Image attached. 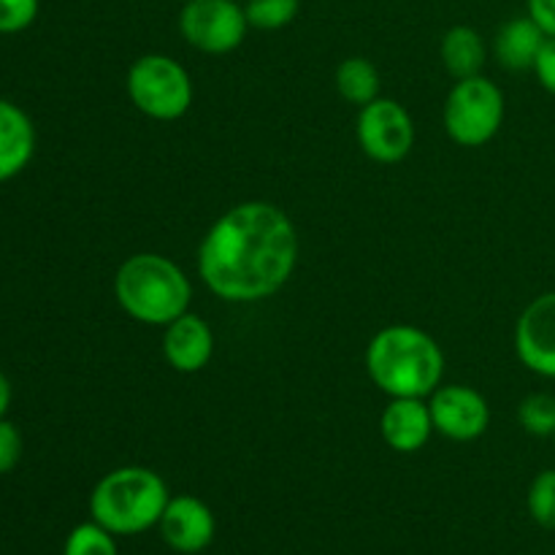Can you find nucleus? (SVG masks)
Listing matches in <instances>:
<instances>
[{
	"instance_id": "14",
	"label": "nucleus",
	"mask_w": 555,
	"mask_h": 555,
	"mask_svg": "<svg viewBox=\"0 0 555 555\" xmlns=\"http://www.w3.org/2000/svg\"><path fill=\"white\" fill-rule=\"evenodd\" d=\"M36 152L33 119L16 103L0 98V182H9L27 168Z\"/></svg>"
},
{
	"instance_id": "7",
	"label": "nucleus",
	"mask_w": 555,
	"mask_h": 555,
	"mask_svg": "<svg viewBox=\"0 0 555 555\" xmlns=\"http://www.w3.org/2000/svg\"><path fill=\"white\" fill-rule=\"evenodd\" d=\"M249 22L236 0H188L179 14V33L204 54H228L242 47Z\"/></svg>"
},
{
	"instance_id": "1",
	"label": "nucleus",
	"mask_w": 555,
	"mask_h": 555,
	"mask_svg": "<svg viewBox=\"0 0 555 555\" xmlns=\"http://www.w3.org/2000/svg\"><path fill=\"white\" fill-rule=\"evenodd\" d=\"M298 249L296 225L280 206L244 201L206 231L198 247V274L222 301H263L287 285Z\"/></svg>"
},
{
	"instance_id": "12",
	"label": "nucleus",
	"mask_w": 555,
	"mask_h": 555,
	"mask_svg": "<svg viewBox=\"0 0 555 555\" xmlns=\"http://www.w3.org/2000/svg\"><path fill=\"white\" fill-rule=\"evenodd\" d=\"M215 356V331L201 314L184 312L166 325L163 334V358L173 372H204Z\"/></svg>"
},
{
	"instance_id": "27",
	"label": "nucleus",
	"mask_w": 555,
	"mask_h": 555,
	"mask_svg": "<svg viewBox=\"0 0 555 555\" xmlns=\"http://www.w3.org/2000/svg\"><path fill=\"white\" fill-rule=\"evenodd\" d=\"M236 3H242V5H244V3H247V0H236Z\"/></svg>"
},
{
	"instance_id": "13",
	"label": "nucleus",
	"mask_w": 555,
	"mask_h": 555,
	"mask_svg": "<svg viewBox=\"0 0 555 555\" xmlns=\"http://www.w3.org/2000/svg\"><path fill=\"white\" fill-rule=\"evenodd\" d=\"M379 434L396 453H417L434 434L431 410L426 399H390L379 415Z\"/></svg>"
},
{
	"instance_id": "19",
	"label": "nucleus",
	"mask_w": 555,
	"mask_h": 555,
	"mask_svg": "<svg viewBox=\"0 0 555 555\" xmlns=\"http://www.w3.org/2000/svg\"><path fill=\"white\" fill-rule=\"evenodd\" d=\"M301 11V0H247L244 14L249 27L258 30H282L291 25Z\"/></svg>"
},
{
	"instance_id": "18",
	"label": "nucleus",
	"mask_w": 555,
	"mask_h": 555,
	"mask_svg": "<svg viewBox=\"0 0 555 555\" xmlns=\"http://www.w3.org/2000/svg\"><path fill=\"white\" fill-rule=\"evenodd\" d=\"M518 423L526 434L540 439L555 437V396L529 393L518 406Z\"/></svg>"
},
{
	"instance_id": "21",
	"label": "nucleus",
	"mask_w": 555,
	"mask_h": 555,
	"mask_svg": "<svg viewBox=\"0 0 555 555\" xmlns=\"http://www.w3.org/2000/svg\"><path fill=\"white\" fill-rule=\"evenodd\" d=\"M529 515L537 526L555 531V469H545L529 486Z\"/></svg>"
},
{
	"instance_id": "15",
	"label": "nucleus",
	"mask_w": 555,
	"mask_h": 555,
	"mask_svg": "<svg viewBox=\"0 0 555 555\" xmlns=\"http://www.w3.org/2000/svg\"><path fill=\"white\" fill-rule=\"evenodd\" d=\"M547 36L529 14L513 16L496 33V57L507 70H534Z\"/></svg>"
},
{
	"instance_id": "3",
	"label": "nucleus",
	"mask_w": 555,
	"mask_h": 555,
	"mask_svg": "<svg viewBox=\"0 0 555 555\" xmlns=\"http://www.w3.org/2000/svg\"><path fill=\"white\" fill-rule=\"evenodd\" d=\"M114 296L125 314L144 325L173 323L190 312V287L188 274L173 263L171 258L157 253L130 255L114 276Z\"/></svg>"
},
{
	"instance_id": "5",
	"label": "nucleus",
	"mask_w": 555,
	"mask_h": 555,
	"mask_svg": "<svg viewBox=\"0 0 555 555\" xmlns=\"http://www.w3.org/2000/svg\"><path fill=\"white\" fill-rule=\"evenodd\" d=\"M128 95L141 114L157 122H173L193 106V79L179 60L168 54H141L128 68Z\"/></svg>"
},
{
	"instance_id": "23",
	"label": "nucleus",
	"mask_w": 555,
	"mask_h": 555,
	"mask_svg": "<svg viewBox=\"0 0 555 555\" xmlns=\"http://www.w3.org/2000/svg\"><path fill=\"white\" fill-rule=\"evenodd\" d=\"M22 459V434L11 421L0 417V475L16 469Z\"/></svg>"
},
{
	"instance_id": "16",
	"label": "nucleus",
	"mask_w": 555,
	"mask_h": 555,
	"mask_svg": "<svg viewBox=\"0 0 555 555\" xmlns=\"http://www.w3.org/2000/svg\"><path fill=\"white\" fill-rule=\"evenodd\" d=\"M442 65L450 76L455 79H469V76L482 74V65H486V41H482L480 33L469 25H455L444 33L442 47Z\"/></svg>"
},
{
	"instance_id": "17",
	"label": "nucleus",
	"mask_w": 555,
	"mask_h": 555,
	"mask_svg": "<svg viewBox=\"0 0 555 555\" xmlns=\"http://www.w3.org/2000/svg\"><path fill=\"white\" fill-rule=\"evenodd\" d=\"M336 92L358 108L379 98V70L366 57H347L336 68Z\"/></svg>"
},
{
	"instance_id": "9",
	"label": "nucleus",
	"mask_w": 555,
	"mask_h": 555,
	"mask_svg": "<svg viewBox=\"0 0 555 555\" xmlns=\"http://www.w3.org/2000/svg\"><path fill=\"white\" fill-rule=\"evenodd\" d=\"M428 410H431L434 431L453 442H475L491 426V406L486 396L469 385H439L428 396Z\"/></svg>"
},
{
	"instance_id": "8",
	"label": "nucleus",
	"mask_w": 555,
	"mask_h": 555,
	"mask_svg": "<svg viewBox=\"0 0 555 555\" xmlns=\"http://www.w3.org/2000/svg\"><path fill=\"white\" fill-rule=\"evenodd\" d=\"M356 139L363 155L374 163L393 166L401 163L415 146V122L410 112L393 98H377L358 112Z\"/></svg>"
},
{
	"instance_id": "25",
	"label": "nucleus",
	"mask_w": 555,
	"mask_h": 555,
	"mask_svg": "<svg viewBox=\"0 0 555 555\" xmlns=\"http://www.w3.org/2000/svg\"><path fill=\"white\" fill-rule=\"evenodd\" d=\"M529 16L545 30V36L555 38V0H526Z\"/></svg>"
},
{
	"instance_id": "24",
	"label": "nucleus",
	"mask_w": 555,
	"mask_h": 555,
	"mask_svg": "<svg viewBox=\"0 0 555 555\" xmlns=\"http://www.w3.org/2000/svg\"><path fill=\"white\" fill-rule=\"evenodd\" d=\"M534 74L540 79V85L545 87L551 95H555V38L547 36L545 47H542L540 57L534 63Z\"/></svg>"
},
{
	"instance_id": "28",
	"label": "nucleus",
	"mask_w": 555,
	"mask_h": 555,
	"mask_svg": "<svg viewBox=\"0 0 555 555\" xmlns=\"http://www.w3.org/2000/svg\"><path fill=\"white\" fill-rule=\"evenodd\" d=\"M182 3H188V0H182Z\"/></svg>"
},
{
	"instance_id": "11",
	"label": "nucleus",
	"mask_w": 555,
	"mask_h": 555,
	"mask_svg": "<svg viewBox=\"0 0 555 555\" xmlns=\"http://www.w3.org/2000/svg\"><path fill=\"white\" fill-rule=\"evenodd\" d=\"M157 529H160L163 542L171 551L193 555L211 545L217 534V520L209 504L182 493V496L168 499Z\"/></svg>"
},
{
	"instance_id": "2",
	"label": "nucleus",
	"mask_w": 555,
	"mask_h": 555,
	"mask_svg": "<svg viewBox=\"0 0 555 555\" xmlns=\"http://www.w3.org/2000/svg\"><path fill=\"white\" fill-rule=\"evenodd\" d=\"M366 372L390 399H428L442 385L444 352L415 325H388L366 347Z\"/></svg>"
},
{
	"instance_id": "6",
	"label": "nucleus",
	"mask_w": 555,
	"mask_h": 555,
	"mask_svg": "<svg viewBox=\"0 0 555 555\" xmlns=\"http://www.w3.org/2000/svg\"><path fill=\"white\" fill-rule=\"evenodd\" d=\"M442 122L459 146H486L502 130L504 92L482 74L459 79L444 101Z\"/></svg>"
},
{
	"instance_id": "22",
	"label": "nucleus",
	"mask_w": 555,
	"mask_h": 555,
	"mask_svg": "<svg viewBox=\"0 0 555 555\" xmlns=\"http://www.w3.org/2000/svg\"><path fill=\"white\" fill-rule=\"evenodd\" d=\"M38 9H41L38 0H0V33L9 36V33L27 30L36 22Z\"/></svg>"
},
{
	"instance_id": "4",
	"label": "nucleus",
	"mask_w": 555,
	"mask_h": 555,
	"mask_svg": "<svg viewBox=\"0 0 555 555\" xmlns=\"http://www.w3.org/2000/svg\"><path fill=\"white\" fill-rule=\"evenodd\" d=\"M168 493L166 480L146 466H119L98 480L90 493V515L114 537H135L160 524Z\"/></svg>"
},
{
	"instance_id": "26",
	"label": "nucleus",
	"mask_w": 555,
	"mask_h": 555,
	"mask_svg": "<svg viewBox=\"0 0 555 555\" xmlns=\"http://www.w3.org/2000/svg\"><path fill=\"white\" fill-rule=\"evenodd\" d=\"M11 404V383L3 372H0V417H5Z\"/></svg>"
},
{
	"instance_id": "29",
	"label": "nucleus",
	"mask_w": 555,
	"mask_h": 555,
	"mask_svg": "<svg viewBox=\"0 0 555 555\" xmlns=\"http://www.w3.org/2000/svg\"><path fill=\"white\" fill-rule=\"evenodd\" d=\"M553 442H555V437H553Z\"/></svg>"
},
{
	"instance_id": "10",
	"label": "nucleus",
	"mask_w": 555,
	"mask_h": 555,
	"mask_svg": "<svg viewBox=\"0 0 555 555\" xmlns=\"http://www.w3.org/2000/svg\"><path fill=\"white\" fill-rule=\"evenodd\" d=\"M515 352L529 372L555 379V291L537 296L520 312Z\"/></svg>"
},
{
	"instance_id": "20",
	"label": "nucleus",
	"mask_w": 555,
	"mask_h": 555,
	"mask_svg": "<svg viewBox=\"0 0 555 555\" xmlns=\"http://www.w3.org/2000/svg\"><path fill=\"white\" fill-rule=\"evenodd\" d=\"M63 555H117V540L112 531L90 520V524H79L65 537Z\"/></svg>"
}]
</instances>
